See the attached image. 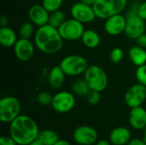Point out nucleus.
I'll return each mask as SVG.
<instances>
[{
  "label": "nucleus",
  "mask_w": 146,
  "mask_h": 145,
  "mask_svg": "<svg viewBox=\"0 0 146 145\" xmlns=\"http://www.w3.org/2000/svg\"><path fill=\"white\" fill-rule=\"evenodd\" d=\"M16 32L9 26H1L0 28V44L5 48L13 47L17 41Z\"/></svg>",
  "instance_id": "nucleus-19"
},
{
  "label": "nucleus",
  "mask_w": 146,
  "mask_h": 145,
  "mask_svg": "<svg viewBox=\"0 0 146 145\" xmlns=\"http://www.w3.org/2000/svg\"><path fill=\"white\" fill-rule=\"evenodd\" d=\"M66 20L67 19L65 17L64 13L59 9V10L50 13V18H49L48 24L52 26L55 28H59Z\"/></svg>",
  "instance_id": "nucleus-24"
},
{
  "label": "nucleus",
  "mask_w": 146,
  "mask_h": 145,
  "mask_svg": "<svg viewBox=\"0 0 146 145\" xmlns=\"http://www.w3.org/2000/svg\"><path fill=\"white\" fill-rule=\"evenodd\" d=\"M59 66L67 76H80L84 74L88 68V62L85 57L80 55H68L62 58Z\"/></svg>",
  "instance_id": "nucleus-6"
},
{
  "label": "nucleus",
  "mask_w": 146,
  "mask_h": 145,
  "mask_svg": "<svg viewBox=\"0 0 146 145\" xmlns=\"http://www.w3.org/2000/svg\"><path fill=\"white\" fill-rule=\"evenodd\" d=\"M74 105L75 97L72 92L62 91L56 93L52 97L51 107L56 112L59 114H65L71 111Z\"/></svg>",
  "instance_id": "nucleus-9"
},
{
  "label": "nucleus",
  "mask_w": 146,
  "mask_h": 145,
  "mask_svg": "<svg viewBox=\"0 0 146 145\" xmlns=\"http://www.w3.org/2000/svg\"><path fill=\"white\" fill-rule=\"evenodd\" d=\"M145 33H146V21H145Z\"/></svg>",
  "instance_id": "nucleus-41"
},
{
  "label": "nucleus",
  "mask_w": 146,
  "mask_h": 145,
  "mask_svg": "<svg viewBox=\"0 0 146 145\" xmlns=\"http://www.w3.org/2000/svg\"><path fill=\"white\" fill-rule=\"evenodd\" d=\"M38 139H39L44 145H54L59 140V137L55 131L45 129L39 132Z\"/></svg>",
  "instance_id": "nucleus-23"
},
{
  "label": "nucleus",
  "mask_w": 146,
  "mask_h": 145,
  "mask_svg": "<svg viewBox=\"0 0 146 145\" xmlns=\"http://www.w3.org/2000/svg\"><path fill=\"white\" fill-rule=\"evenodd\" d=\"M64 0H42V5L44 7V9L51 13L56 10H59Z\"/></svg>",
  "instance_id": "nucleus-26"
},
{
  "label": "nucleus",
  "mask_w": 146,
  "mask_h": 145,
  "mask_svg": "<svg viewBox=\"0 0 146 145\" xmlns=\"http://www.w3.org/2000/svg\"><path fill=\"white\" fill-rule=\"evenodd\" d=\"M127 145H146V142L141 138H133L129 141Z\"/></svg>",
  "instance_id": "nucleus-34"
},
{
  "label": "nucleus",
  "mask_w": 146,
  "mask_h": 145,
  "mask_svg": "<svg viewBox=\"0 0 146 145\" xmlns=\"http://www.w3.org/2000/svg\"><path fill=\"white\" fill-rule=\"evenodd\" d=\"M84 79L92 91H104L109 83L106 72L98 65H90L84 73Z\"/></svg>",
  "instance_id": "nucleus-5"
},
{
  "label": "nucleus",
  "mask_w": 146,
  "mask_h": 145,
  "mask_svg": "<svg viewBox=\"0 0 146 145\" xmlns=\"http://www.w3.org/2000/svg\"><path fill=\"white\" fill-rule=\"evenodd\" d=\"M80 2L81 3H86V4H89V5H93L94 3L96 2V0H79Z\"/></svg>",
  "instance_id": "nucleus-38"
},
{
  "label": "nucleus",
  "mask_w": 146,
  "mask_h": 145,
  "mask_svg": "<svg viewBox=\"0 0 146 145\" xmlns=\"http://www.w3.org/2000/svg\"><path fill=\"white\" fill-rule=\"evenodd\" d=\"M135 77L138 83H140L146 86V63L142 66L137 67Z\"/></svg>",
  "instance_id": "nucleus-28"
},
{
  "label": "nucleus",
  "mask_w": 146,
  "mask_h": 145,
  "mask_svg": "<svg viewBox=\"0 0 146 145\" xmlns=\"http://www.w3.org/2000/svg\"><path fill=\"white\" fill-rule=\"evenodd\" d=\"M144 140L146 142V126L145 128L144 129Z\"/></svg>",
  "instance_id": "nucleus-40"
},
{
  "label": "nucleus",
  "mask_w": 146,
  "mask_h": 145,
  "mask_svg": "<svg viewBox=\"0 0 146 145\" xmlns=\"http://www.w3.org/2000/svg\"><path fill=\"white\" fill-rule=\"evenodd\" d=\"M57 29L63 40L67 41H76L80 39L86 30L84 24L74 18L67 19Z\"/></svg>",
  "instance_id": "nucleus-8"
},
{
  "label": "nucleus",
  "mask_w": 146,
  "mask_h": 145,
  "mask_svg": "<svg viewBox=\"0 0 146 145\" xmlns=\"http://www.w3.org/2000/svg\"><path fill=\"white\" fill-rule=\"evenodd\" d=\"M140 3H133L127 10L125 16L127 19L124 33L131 39H137L145 32V21L138 15V7Z\"/></svg>",
  "instance_id": "nucleus-3"
},
{
  "label": "nucleus",
  "mask_w": 146,
  "mask_h": 145,
  "mask_svg": "<svg viewBox=\"0 0 146 145\" xmlns=\"http://www.w3.org/2000/svg\"><path fill=\"white\" fill-rule=\"evenodd\" d=\"M9 23V19L6 15H3L0 19V24L1 26H8Z\"/></svg>",
  "instance_id": "nucleus-35"
},
{
  "label": "nucleus",
  "mask_w": 146,
  "mask_h": 145,
  "mask_svg": "<svg viewBox=\"0 0 146 145\" xmlns=\"http://www.w3.org/2000/svg\"><path fill=\"white\" fill-rule=\"evenodd\" d=\"M80 39H81L83 44L89 49L97 48L100 44V42H101L100 35L98 34V32H96L95 30H92V29L85 30Z\"/></svg>",
  "instance_id": "nucleus-21"
},
{
  "label": "nucleus",
  "mask_w": 146,
  "mask_h": 145,
  "mask_svg": "<svg viewBox=\"0 0 146 145\" xmlns=\"http://www.w3.org/2000/svg\"><path fill=\"white\" fill-rule=\"evenodd\" d=\"M28 145H44V144L41 143V141H40L39 139H36V140H34L33 142H32L31 144H29Z\"/></svg>",
  "instance_id": "nucleus-39"
},
{
  "label": "nucleus",
  "mask_w": 146,
  "mask_h": 145,
  "mask_svg": "<svg viewBox=\"0 0 146 145\" xmlns=\"http://www.w3.org/2000/svg\"><path fill=\"white\" fill-rule=\"evenodd\" d=\"M65 73L59 65L54 66L50 68L48 73V84L52 89H60L65 81Z\"/></svg>",
  "instance_id": "nucleus-18"
},
{
  "label": "nucleus",
  "mask_w": 146,
  "mask_h": 145,
  "mask_svg": "<svg viewBox=\"0 0 146 145\" xmlns=\"http://www.w3.org/2000/svg\"><path fill=\"white\" fill-rule=\"evenodd\" d=\"M92 6L97 18L106 20L112 15L122 14L127 7V0H96Z\"/></svg>",
  "instance_id": "nucleus-4"
},
{
  "label": "nucleus",
  "mask_w": 146,
  "mask_h": 145,
  "mask_svg": "<svg viewBox=\"0 0 146 145\" xmlns=\"http://www.w3.org/2000/svg\"><path fill=\"white\" fill-rule=\"evenodd\" d=\"M34 44L39 51L47 55H53L62 50L63 38L57 28L47 24L38 27L35 31Z\"/></svg>",
  "instance_id": "nucleus-2"
},
{
  "label": "nucleus",
  "mask_w": 146,
  "mask_h": 145,
  "mask_svg": "<svg viewBox=\"0 0 146 145\" xmlns=\"http://www.w3.org/2000/svg\"><path fill=\"white\" fill-rule=\"evenodd\" d=\"M72 90L74 94L79 97H86L92 91L84 78L75 79L72 84Z\"/></svg>",
  "instance_id": "nucleus-22"
},
{
  "label": "nucleus",
  "mask_w": 146,
  "mask_h": 145,
  "mask_svg": "<svg viewBox=\"0 0 146 145\" xmlns=\"http://www.w3.org/2000/svg\"><path fill=\"white\" fill-rule=\"evenodd\" d=\"M27 15L29 21L38 27L49 23L50 12H48L42 4L32 5L27 11Z\"/></svg>",
  "instance_id": "nucleus-15"
},
{
  "label": "nucleus",
  "mask_w": 146,
  "mask_h": 145,
  "mask_svg": "<svg viewBox=\"0 0 146 145\" xmlns=\"http://www.w3.org/2000/svg\"><path fill=\"white\" fill-rule=\"evenodd\" d=\"M70 14L72 18L83 24L92 23L97 18L93 6L81 3L80 1L72 5L70 9Z\"/></svg>",
  "instance_id": "nucleus-10"
},
{
  "label": "nucleus",
  "mask_w": 146,
  "mask_h": 145,
  "mask_svg": "<svg viewBox=\"0 0 146 145\" xmlns=\"http://www.w3.org/2000/svg\"><path fill=\"white\" fill-rule=\"evenodd\" d=\"M129 123L135 130H144L146 126V110L141 106L133 108L129 113Z\"/></svg>",
  "instance_id": "nucleus-16"
},
{
  "label": "nucleus",
  "mask_w": 146,
  "mask_h": 145,
  "mask_svg": "<svg viewBox=\"0 0 146 145\" xmlns=\"http://www.w3.org/2000/svg\"><path fill=\"white\" fill-rule=\"evenodd\" d=\"M35 33L34 25L29 21H24L21 24L19 27V35L22 38H31Z\"/></svg>",
  "instance_id": "nucleus-25"
},
{
  "label": "nucleus",
  "mask_w": 146,
  "mask_h": 145,
  "mask_svg": "<svg viewBox=\"0 0 146 145\" xmlns=\"http://www.w3.org/2000/svg\"><path fill=\"white\" fill-rule=\"evenodd\" d=\"M35 44L29 38H20L13 46L15 57L21 62H27L32 59L35 52Z\"/></svg>",
  "instance_id": "nucleus-12"
},
{
  "label": "nucleus",
  "mask_w": 146,
  "mask_h": 145,
  "mask_svg": "<svg viewBox=\"0 0 146 145\" xmlns=\"http://www.w3.org/2000/svg\"><path fill=\"white\" fill-rule=\"evenodd\" d=\"M98 135L97 131L89 126H80L74 132V140L80 145H92L96 143Z\"/></svg>",
  "instance_id": "nucleus-13"
},
{
  "label": "nucleus",
  "mask_w": 146,
  "mask_h": 145,
  "mask_svg": "<svg viewBox=\"0 0 146 145\" xmlns=\"http://www.w3.org/2000/svg\"><path fill=\"white\" fill-rule=\"evenodd\" d=\"M95 145H110V143L105 139H101V140L98 141Z\"/></svg>",
  "instance_id": "nucleus-36"
},
{
  "label": "nucleus",
  "mask_w": 146,
  "mask_h": 145,
  "mask_svg": "<svg viewBox=\"0 0 146 145\" xmlns=\"http://www.w3.org/2000/svg\"><path fill=\"white\" fill-rule=\"evenodd\" d=\"M104 31L110 36H118L124 32L126 27V16L122 14L112 15L104 20Z\"/></svg>",
  "instance_id": "nucleus-14"
},
{
  "label": "nucleus",
  "mask_w": 146,
  "mask_h": 145,
  "mask_svg": "<svg viewBox=\"0 0 146 145\" xmlns=\"http://www.w3.org/2000/svg\"><path fill=\"white\" fill-rule=\"evenodd\" d=\"M125 103L130 109L142 106L146 100V86L140 83L132 85L124 97Z\"/></svg>",
  "instance_id": "nucleus-11"
},
{
  "label": "nucleus",
  "mask_w": 146,
  "mask_h": 145,
  "mask_svg": "<svg viewBox=\"0 0 146 145\" xmlns=\"http://www.w3.org/2000/svg\"><path fill=\"white\" fill-rule=\"evenodd\" d=\"M132 134L128 128L119 126L115 128L110 134V141L114 145L127 144L131 140Z\"/></svg>",
  "instance_id": "nucleus-17"
},
{
  "label": "nucleus",
  "mask_w": 146,
  "mask_h": 145,
  "mask_svg": "<svg viewBox=\"0 0 146 145\" xmlns=\"http://www.w3.org/2000/svg\"><path fill=\"white\" fill-rule=\"evenodd\" d=\"M21 105L20 101L12 96L2 97L0 100V121L3 123H10L21 115Z\"/></svg>",
  "instance_id": "nucleus-7"
},
{
  "label": "nucleus",
  "mask_w": 146,
  "mask_h": 145,
  "mask_svg": "<svg viewBox=\"0 0 146 145\" xmlns=\"http://www.w3.org/2000/svg\"><path fill=\"white\" fill-rule=\"evenodd\" d=\"M52 97H53V96H51L50 93H48L46 91H43L38 95L37 101L42 106H48V105H51Z\"/></svg>",
  "instance_id": "nucleus-29"
},
{
  "label": "nucleus",
  "mask_w": 146,
  "mask_h": 145,
  "mask_svg": "<svg viewBox=\"0 0 146 145\" xmlns=\"http://www.w3.org/2000/svg\"><path fill=\"white\" fill-rule=\"evenodd\" d=\"M128 57L134 66H142L146 63V49L138 44L132 46L128 50Z\"/></svg>",
  "instance_id": "nucleus-20"
},
{
  "label": "nucleus",
  "mask_w": 146,
  "mask_h": 145,
  "mask_svg": "<svg viewBox=\"0 0 146 145\" xmlns=\"http://www.w3.org/2000/svg\"><path fill=\"white\" fill-rule=\"evenodd\" d=\"M39 129L30 116L20 115L9 123V135L18 145H28L38 139Z\"/></svg>",
  "instance_id": "nucleus-1"
},
{
  "label": "nucleus",
  "mask_w": 146,
  "mask_h": 145,
  "mask_svg": "<svg viewBox=\"0 0 146 145\" xmlns=\"http://www.w3.org/2000/svg\"><path fill=\"white\" fill-rule=\"evenodd\" d=\"M54 145H70V144L66 140H60L59 139Z\"/></svg>",
  "instance_id": "nucleus-37"
},
{
  "label": "nucleus",
  "mask_w": 146,
  "mask_h": 145,
  "mask_svg": "<svg viewBox=\"0 0 146 145\" xmlns=\"http://www.w3.org/2000/svg\"><path fill=\"white\" fill-rule=\"evenodd\" d=\"M138 15L143 19L144 21H146V1H144L139 3L138 7Z\"/></svg>",
  "instance_id": "nucleus-31"
},
{
  "label": "nucleus",
  "mask_w": 146,
  "mask_h": 145,
  "mask_svg": "<svg viewBox=\"0 0 146 145\" xmlns=\"http://www.w3.org/2000/svg\"><path fill=\"white\" fill-rule=\"evenodd\" d=\"M124 58V52L120 47H115L112 49L110 53V60L113 64L120 63Z\"/></svg>",
  "instance_id": "nucleus-27"
},
{
  "label": "nucleus",
  "mask_w": 146,
  "mask_h": 145,
  "mask_svg": "<svg viewBox=\"0 0 146 145\" xmlns=\"http://www.w3.org/2000/svg\"><path fill=\"white\" fill-rule=\"evenodd\" d=\"M136 41H137V44L138 45H139V46H141V47H143V48H145L146 49V33H143L142 35H140L137 39H136Z\"/></svg>",
  "instance_id": "nucleus-33"
},
{
  "label": "nucleus",
  "mask_w": 146,
  "mask_h": 145,
  "mask_svg": "<svg viewBox=\"0 0 146 145\" xmlns=\"http://www.w3.org/2000/svg\"><path fill=\"white\" fill-rule=\"evenodd\" d=\"M100 93L99 91H91L89 92V94L86 97V100H87V103L91 105H96L98 104L99 102H100V99H101V96H100Z\"/></svg>",
  "instance_id": "nucleus-30"
},
{
  "label": "nucleus",
  "mask_w": 146,
  "mask_h": 145,
  "mask_svg": "<svg viewBox=\"0 0 146 145\" xmlns=\"http://www.w3.org/2000/svg\"><path fill=\"white\" fill-rule=\"evenodd\" d=\"M0 145H18L9 136H2L0 138Z\"/></svg>",
  "instance_id": "nucleus-32"
}]
</instances>
